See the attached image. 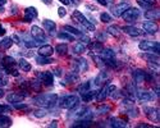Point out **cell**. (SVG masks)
<instances>
[{
	"label": "cell",
	"mask_w": 160,
	"mask_h": 128,
	"mask_svg": "<svg viewBox=\"0 0 160 128\" xmlns=\"http://www.w3.org/2000/svg\"><path fill=\"white\" fill-rule=\"evenodd\" d=\"M32 101L36 105L41 108H52L55 105V102L58 101V95L57 94H41L37 95L32 99Z\"/></svg>",
	"instance_id": "1"
},
{
	"label": "cell",
	"mask_w": 160,
	"mask_h": 128,
	"mask_svg": "<svg viewBox=\"0 0 160 128\" xmlns=\"http://www.w3.org/2000/svg\"><path fill=\"white\" fill-rule=\"evenodd\" d=\"M72 18H73L77 23H79L81 26H83V28H86L87 31H95V24H92L79 10H74V12L72 13Z\"/></svg>",
	"instance_id": "2"
},
{
	"label": "cell",
	"mask_w": 160,
	"mask_h": 128,
	"mask_svg": "<svg viewBox=\"0 0 160 128\" xmlns=\"http://www.w3.org/2000/svg\"><path fill=\"white\" fill-rule=\"evenodd\" d=\"M0 66L4 68V71L7 73H10L12 76L14 77H18V72L16 69V60L13 57H4L2 59V63H0Z\"/></svg>",
	"instance_id": "3"
},
{
	"label": "cell",
	"mask_w": 160,
	"mask_h": 128,
	"mask_svg": "<svg viewBox=\"0 0 160 128\" xmlns=\"http://www.w3.org/2000/svg\"><path fill=\"white\" fill-rule=\"evenodd\" d=\"M78 102H79V97L77 95H67L60 99L59 106L62 109H73L78 105Z\"/></svg>",
	"instance_id": "4"
},
{
	"label": "cell",
	"mask_w": 160,
	"mask_h": 128,
	"mask_svg": "<svg viewBox=\"0 0 160 128\" xmlns=\"http://www.w3.org/2000/svg\"><path fill=\"white\" fill-rule=\"evenodd\" d=\"M138 47L142 51H151V53L159 54L160 51V45L158 41H148V40H143L138 44Z\"/></svg>",
	"instance_id": "5"
},
{
	"label": "cell",
	"mask_w": 160,
	"mask_h": 128,
	"mask_svg": "<svg viewBox=\"0 0 160 128\" xmlns=\"http://www.w3.org/2000/svg\"><path fill=\"white\" fill-rule=\"evenodd\" d=\"M126 22H136L141 17V12L137 8H128L126 12H123V14L121 16Z\"/></svg>",
	"instance_id": "6"
},
{
	"label": "cell",
	"mask_w": 160,
	"mask_h": 128,
	"mask_svg": "<svg viewBox=\"0 0 160 128\" xmlns=\"http://www.w3.org/2000/svg\"><path fill=\"white\" fill-rule=\"evenodd\" d=\"M115 90H117V87H115L114 85H105V86L100 90V91L96 94V100H98V101L105 100L109 95H112V94L115 91Z\"/></svg>",
	"instance_id": "7"
},
{
	"label": "cell",
	"mask_w": 160,
	"mask_h": 128,
	"mask_svg": "<svg viewBox=\"0 0 160 128\" xmlns=\"http://www.w3.org/2000/svg\"><path fill=\"white\" fill-rule=\"evenodd\" d=\"M143 111H145V114H146V117H148L150 121H152V122H155V123H158L159 122V119H160V113H159V109H156V108H154V106H145L143 108Z\"/></svg>",
	"instance_id": "8"
},
{
	"label": "cell",
	"mask_w": 160,
	"mask_h": 128,
	"mask_svg": "<svg viewBox=\"0 0 160 128\" xmlns=\"http://www.w3.org/2000/svg\"><path fill=\"white\" fill-rule=\"evenodd\" d=\"M31 35H32V37L35 38V40L38 41V42L46 41L45 31H44L42 28H40L38 26H32V27H31Z\"/></svg>",
	"instance_id": "9"
},
{
	"label": "cell",
	"mask_w": 160,
	"mask_h": 128,
	"mask_svg": "<svg viewBox=\"0 0 160 128\" xmlns=\"http://www.w3.org/2000/svg\"><path fill=\"white\" fill-rule=\"evenodd\" d=\"M37 77H38V80L41 81V83L45 85V86H52V83H54V74H52L51 72L38 73Z\"/></svg>",
	"instance_id": "10"
},
{
	"label": "cell",
	"mask_w": 160,
	"mask_h": 128,
	"mask_svg": "<svg viewBox=\"0 0 160 128\" xmlns=\"http://www.w3.org/2000/svg\"><path fill=\"white\" fill-rule=\"evenodd\" d=\"M37 16H38L37 9L35 7H28V8L24 9V18H23V21L24 22H31L35 18H37Z\"/></svg>",
	"instance_id": "11"
},
{
	"label": "cell",
	"mask_w": 160,
	"mask_h": 128,
	"mask_svg": "<svg viewBox=\"0 0 160 128\" xmlns=\"http://www.w3.org/2000/svg\"><path fill=\"white\" fill-rule=\"evenodd\" d=\"M27 96V94L24 92H10L7 96V101L10 102V104H14V102H21L24 100V97Z\"/></svg>",
	"instance_id": "12"
},
{
	"label": "cell",
	"mask_w": 160,
	"mask_h": 128,
	"mask_svg": "<svg viewBox=\"0 0 160 128\" xmlns=\"http://www.w3.org/2000/svg\"><path fill=\"white\" fill-rule=\"evenodd\" d=\"M142 28L146 33H149V35H155L158 31H159V27H158V24L152 21H148V22H145L142 24Z\"/></svg>",
	"instance_id": "13"
},
{
	"label": "cell",
	"mask_w": 160,
	"mask_h": 128,
	"mask_svg": "<svg viewBox=\"0 0 160 128\" xmlns=\"http://www.w3.org/2000/svg\"><path fill=\"white\" fill-rule=\"evenodd\" d=\"M140 57H141L142 59H145L146 62H149V63H154V64H159V62H160L159 55H158V54H155V53H151V51H148V53H142Z\"/></svg>",
	"instance_id": "14"
},
{
	"label": "cell",
	"mask_w": 160,
	"mask_h": 128,
	"mask_svg": "<svg viewBox=\"0 0 160 128\" xmlns=\"http://www.w3.org/2000/svg\"><path fill=\"white\" fill-rule=\"evenodd\" d=\"M128 8H129V4H128V3L122 2V3H119L118 5H115V7L113 8V13H114V16L121 17V16L123 14V12H126Z\"/></svg>",
	"instance_id": "15"
},
{
	"label": "cell",
	"mask_w": 160,
	"mask_h": 128,
	"mask_svg": "<svg viewBox=\"0 0 160 128\" xmlns=\"http://www.w3.org/2000/svg\"><path fill=\"white\" fill-rule=\"evenodd\" d=\"M122 31L126 32L127 35L132 36V37H137V36H140V35L142 33L140 28L133 27V26H124V27H122Z\"/></svg>",
	"instance_id": "16"
},
{
	"label": "cell",
	"mask_w": 160,
	"mask_h": 128,
	"mask_svg": "<svg viewBox=\"0 0 160 128\" xmlns=\"http://www.w3.org/2000/svg\"><path fill=\"white\" fill-rule=\"evenodd\" d=\"M52 53H54V47L51 45H42L38 47V55H42V57H51Z\"/></svg>",
	"instance_id": "17"
},
{
	"label": "cell",
	"mask_w": 160,
	"mask_h": 128,
	"mask_svg": "<svg viewBox=\"0 0 160 128\" xmlns=\"http://www.w3.org/2000/svg\"><path fill=\"white\" fill-rule=\"evenodd\" d=\"M145 17L149 21H158L160 18V10L159 9H149L145 12Z\"/></svg>",
	"instance_id": "18"
},
{
	"label": "cell",
	"mask_w": 160,
	"mask_h": 128,
	"mask_svg": "<svg viewBox=\"0 0 160 128\" xmlns=\"http://www.w3.org/2000/svg\"><path fill=\"white\" fill-rule=\"evenodd\" d=\"M99 54H100V58L102 59V62L108 60V59H114V58H115V53H114L112 49H105V47H104Z\"/></svg>",
	"instance_id": "19"
},
{
	"label": "cell",
	"mask_w": 160,
	"mask_h": 128,
	"mask_svg": "<svg viewBox=\"0 0 160 128\" xmlns=\"http://www.w3.org/2000/svg\"><path fill=\"white\" fill-rule=\"evenodd\" d=\"M137 97L140 101H151L154 99V95L151 91H146V90H142V91L137 92Z\"/></svg>",
	"instance_id": "20"
},
{
	"label": "cell",
	"mask_w": 160,
	"mask_h": 128,
	"mask_svg": "<svg viewBox=\"0 0 160 128\" xmlns=\"http://www.w3.org/2000/svg\"><path fill=\"white\" fill-rule=\"evenodd\" d=\"M76 67L78 72H86L88 69V63L85 58H79L76 60Z\"/></svg>",
	"instance_id": "21"
},
{
	"label": "cell",
	"mask_w": 160,
	"mask_h": 128,
	"mask_svg": "<svg viewBox=\"0 0 160 128\" xmlns=\"http://www.w3.org/2000/svg\"><path fill=\"white\" fill-rule=\"evenodd\" d=\"M108 78H109V74L106 73V72H104V71H101V72H99V74L96 76L95 85H96V86H101L102 83L108 82Z\"/></svg>",
	"instance_id": "22"
},
{
	"label": "cell",
	"mask_w": 160,
	"mask_h": 128,
	"mask_svg": "<svg viewBox=\"0 0 160 128\" xmlns=\"http://www.w3.org/2000/svg\"><path fill=\"white\" fill-rule=\"evenodd\" d=\"M109 122H110V127H113V128H124L128 126L127 122L121 118H112Z\"/></svg>",
	"instance_id": "23"
},
{
	"label": "cell",
	"mask_w": 160,
	"mask_h": 128,
	"mask_svg": "<svg viewBox=\"0 0 160 128\" xmlns=\"http://www.w3.org/2000/svg\"><path fill=\"white\" fill-rule=\"evenodd\" d=\"M145 74L146 72H143L142 69H137L133 72V78H135L136 83H143L145 82Z\"/></svg>",
	"instance_id": "24"
},
{
	"label": "cell",
	"mask_w": 160,
	"mask_h": 128,
	"mask_svg": "<svg viewBox=\"0 0 160 128\" xmlns=\"http://www.w3.org/2000/svg\"><path fill=\"white\" fill-rule=\"evenodd\" d=\"M18 67H19L23 72H30V71L32 69L30 62H28L27 59H24V58H21V59L18 60Z\"/></svg>",
	"instance_id": "25"
},
{
	"label": "cell",
	"mask_w": 160,
	"mask_h": 128,
	"mask_svg": "<svg viewBox=\"0 0 160 128\" xmlns=\"http://www.w3.org/2000/svg\"><path fill=\"white\" fill-rule=\"evenodd\" d=\"M42 24H44L45 30L49 31V32H51V33L57 30V24H55V22H54V21H51V19H44V21H42Z\"/></svg>",
	"instance_id": "26"
},
{
	"label": "cell",
	"mask_w": 160,
	"mask_h": 128,
	"mask_svg": "<svg viewBox=\"0 0 160 128\" xmlns=\"http://www.w3.org/2000/svg\"><path fill=\"white\" fill-rule=\"evenodd\" d=\"M12 45H13L12 37H4L3 40H0V49H3V50H8V49H10Z\"/></svg>",
	"instance_id": "27"
},
{
	"label": "cell",
	"mask_w": 160,
	"mask_h": 128,
	"mask_svg": "<svg viewBox=\"0 0 160 128\" xmlns=\"http://www.w3.org/2000/svg\"><path fill=\"white\" fill-rule=\"evenodd\" d=\"M85 51H86V45H85V44L77 42V44L73 45V53H74V54L79 55V54H83Z\"/></svg>",
	"instance_id": "28"
},
{
	"label": "cell",
	"mask_w": 160,
	"mask_h": 128,
	"mask_svg": "<svg viewBox=\"0 0 160 128\" xmlns=\"http://www.w3.org/2000/svg\"><path fill=\"white\" fill-rule=\"evenodd\" d=\"M63 30H64V31H67V32H69V33H71V35H73V36H78V37H81V36L83 35L81 31H78L77 28L72 27V26H69V24H65L64 27H63Z\"/></svg>",
	"instance_id": "29"
},
{
	"label": "cell",
	"mask_w": 160,
	"mask_h": 128,
	"mask_svg": "<svg viewBox=\"0 0 160 128\" xmlns=\"http://www.w3.org/2000/svg\"><path fill=\"white\" fill-rule=\"evenodd\" d=\"M96 94H98V91H86V92H82V100L85 101V102H90L92 99H94L95 96H96Z\"/></svg>",
	"instance_id": "30"
},
{
	"label": "cell",
	"mask_w": 160,
	"mask_h": 128,
	"mask_svg": "<svg viewBox=\"0 0 160 128\" xmlns=\"http://www.w3.org/2000/svg\"><path fill=\"white\" fill-rule=\"evenodd\" d=\"M58 38H60V40H65V41H74V36L71 35L69 32L67 31H62L58 33Z\"/></svg>",
	"instance_id": "31"
},
{
	"label": "cell",
	"mask_w": 160,
	"mask_h": 128,
	"mask_svg": "<svg viewBox=\"0 0 160 128\" xmlns=\"http://www.w3.org/2000/svg\"><path fill=\"white\" fill-rule=\"evenodd\" d=\"M36 62H37V64H40V66H45V64H50V63H52L54 60H52L50 57L38 55V57H36Z\"/></svg>",
	"instance_id": "32"
},
{
	"label": "cell",
	"mask_w": 160,
	"mask_h": 128,
	"mask_svg": "<svg viewBox=\"0 0 160 128\" xmlns=\"http://www.w3.org/2000/svg\"><path fill=\"white\" fill-rule=\"evenodd\" d=\"M12 126V119L8 117V115H0V127L3 128H7V127H10Z\"/></svg>",
	"instance_id": "33"
},
{
	"label": "cell",
	"mask_w": 160,
	"mask_h": 128,
	"mask_svg": "<svg viewBox=\"0 0 160 128\" xmlns=\"http://www.w3.org/2000/svg\"><path fill=\"white\" fill-rule=\"evenodd\" d=\"M90 126H92V121H88V119L77 121L72 124V127H81V128H86V127H90Z\"/></svg>",
	"instance_id": "34"
},
{
	"label": "cell",
	"mask_w": 160,
	"mask_h": 128,
	"mask_svg": "<svg viewBox=\"0 0 160 128\" xmlns=\"http://www.w3.org/2000/svg\"><path fill=\"white\" fill-rule=\"evenodd\" d=\"M106 32L110 33L112 36H115L118 37L119 35H121V28L118 27V26H109L108 28H106Z\"/></svg>",
	"instance_id": "35"
},
{
	"label": "cell",
	"mask_w": 160,
	"mask_h": 128,
	"mask_svg": "<svg viewBox=\"0 0 160 128\" xmlns=\"http://www.w3.org/2000/svg\"><path fill=\"white\" fill-rule=\"evenodd\" d=\"M55 51L59 55H65L67 53H68V46H67L65 44H58L55 46Z\"/></svg>",
	"instance_id": "36"
},
{
	"label": "cell",
	"mask_w": 160,
	"mask_h": 128,
	"mask_svg": "<svg viewBox=\"0 0 160 128\" xmlns=\"http://www.w3.org/2000/svg\"><path fill=\"white\" fill-rule=\"evenodd\" d=\"M30 87L32 90H35V91H41V87H42V83L40 80H32L31 82H28Z\"/></svg>",
	"instance_id": "37"
},
{
	"label": "cell",
	"mask_w": 160,
	"mask_h": 128,
	"mask_svg": "<svg viewBox=\"0 0 160 128\" xmlns=\"http://www.w3.org/2000/svg\"><path fill=\"white\" fill-rule=\"evenodd\" d=\"M110 110H112V106L108 105V104H102V105H99L96 108L98 114H106V113H109Z\"/></svg>",
	"instance_id": "38"
},
{
	"label": "cell",
	"mask_w": 160,
	"mask_h": 128,
	"mask_svg": "<svg viewBox=\"0 0 160 128\" xmlns=\"http://www.w3.org/2000/svg\"><path fill=\"white\" fill-rule=\"evenodd\" d=\"M90 47H91V50H92V51H96V53H100V51H101V50L104 49V46H102L101 41L91 42V44H90Z\"/></svg>",
	"instance_id": "39"
},
{
	"label": "cell",
	"mask_w": 160,
	"mask_h": 128,
	"mask_svg": "<svg viewBox=\"0 0 160 128\" xmlns=\"http://www.w3.org/2000/svg\"><path fill=\"white\" fill-rule=\"evenodd\" d=\"M33 115L36 118H44V117H46V115H48V110H46V108L37 109V110L33 111Z\"/></svg>",
	"instance_id": "40"
},
{
	"label": "cell",
	"mask_w": 160,
	"mask_h": 128,
	"mask_svg": "<svg viewBox=\"0 0 160 128\" xmlns=\"http://www.w3.org/2000/svg\"><path fill=\"white\" fill-rule=\"evenodd\" d=\"M100 21L104 22V23H110L113 21V18H112V16L109 14V13L104 12V13H101V14H100Z\"/></svg>",
	"instance_id": "41"
},
{
	"label": "cell",
	"mask_w": 160,
	"mask_h": 128,
	"mask_svg": "<svg viewBox=\"0 0 160 128\" xmlns=\"http://www.w3.org/2000/svg\"><path fill=\"white\" fill-rule=\"evenodd\" d=\"M8 82H9V81H8V77H7L5 72H2V71H0V87L7 86Z\"/></svg>",
	"instance_id": "42"
},
{
	"label": "cell",
	"mask_w": 160,
	"mask_h": 128,
	"mask_svg": "<svg viewBox=\"0 0 160 128\" xmlns=\"http://www.w3.org/2000/svg\"><path fill=\"white\" fill-rule=\"evenodd\" d=\"M38 44H40V42L36 41L35 38H33V40H24V46H26V47H30V49H32V47H37Z\"/></svg>",
	"instance_id": "43"
},
{
	"label": "cell",
	"mask_w": 160,
	"mask_h": 128,
	"mask_svg": "<svg viewBox=\"0 0 160 128\" xmlns=\"http://www.w3.org/2000/svg\"><path fill=\"white\" fill-rule=\"evenodd\" d=\"M78 90H79V92H86V91H88L90 90V82H85V83H82L81 86L78 87Z\"/></svg>",
	"instance_id": "44"
},
{
	"label": "cell",
	"mask_w": 160,
	"mask_h": 128,
	"mask_svg": "<svg viewBox=\"0 0 160 128\" xmlns=\"http://www.w3.org/2000/svg\"><path fill=\"white\" fill-rule=\"evenodd\" d=\"M14 109H18V110H23V109H27V104H21V102H14Z\"/></svg>",
	"instance_id": "45"
},
{
	"label": "cell",
	"mask_w": 160,
	"mask_h": 128,
	"mask_svg": "<svg viewBox=\"0 0 160 128\" xmlns=\"http://www.w3.org/2000/svg\"><path fill=\"white\" fill-rule=\"evenodd\" d=\"M131 118H136L137 115H138V110L137 109H132V110H128V113H127Z\"/></svg>",
	"instance_id": "46"
},
{
	"label": "cell",
	"mask_w": 160,
	"mask_h": 128,
	"mask_svg": "<svg viewBox=\"0 0 160 128\" xmlns=\"http://www.w3.org/2000/svg\"><path fill=\"white\" fill-rule=\"evenodd\" d=\"M58 14H59V17H60V18L65 17V14H67V10H65V8H64V7L58 8Z\"/></svg>",
	"instance_id": "47"
},
{
	"label": "cell",
	"mask_w": 160,
	"mask_h": 128,
	"mask_svg": "<svg viewBox=\"0 0 160 128\" xmlns=\"http://www.w3.org/2000/svg\"><path fill=\"white\" fill-rule=\"evenodd\" d=\"M82 40V44H90V37L88 36H85V35H82L81 37H79Z\"/></svg>",
	"instance_id": "48"
},
{
	"label": "cell",
	"mask_w": 160,
	"mask_h": 128,
	"mask_svg": "<svg viewBox=\"0 0 160 128\" xmlns=\"http://www.w3.org/2000/svg\"><path fill=\"white\" fill-rule=\"evenodd\" d=\"M12 40H13V42H16V44H21V38H19L18 35H13L12 36Z\"/></svg>",
	"instance_id": "49"
},
{
	"label": "cell",
	"mask_w": 160,
	"mask_h": 128,
	"mask_svg": "<svg viewBox=\"0 0 160 128\" xmlns=\"http://www.w3.org/2000/svg\"><path fill=\"white\" fill-rule=\"evenodd\" d=\"M9 110H10V108H9V106H7V105H2V104H0V113L9 111Z\"/></svg>",
	"instance_id": "50"
},
{
	"label": "cell",
	"mask_w": 160,
	"mask_h": 128,
	"mask_svg": "<svg viewBox=\"0 0 160 128\" xmlns=\"http://www.w3.org/2000/svg\"><path fill=\"white\" fill-rule=\"evenodd\" d=\"M137 3H138V4L141 5V7H143V8H148V9H150V7H151V5H149V4H146V3H143V2H142V0H137Z\"/></svg>",
	"instance_id": "51"
},
{
	"label": "cell",
	"mask_w": 160,
	"mask_h": 128,
	"mask_svg": "<svg viewBox=\"0 0 160 128\" xmlns=\"http://www.w3.org/2000/svg\"><path fill=\"white\" fill-rule=\"evenodd\" d=\"M142 2L146 3V4H149V5H151V7L156 4V0H142Z\"/></svg>",
	"instance_id": "52"
},
{
	"label": "cell",
	"mask_w": 160,
	"mask_h": 128,
	"mask_svg": "<svg viewBox=\"0 0 160 128\" xmlns=\"http://www.w3.org/2000/svg\"><path fill=\"white\" fill-rule=\"evenodd\" d=\"M137 127H142V128H151L152 126L151 124H148V123H138Z\"/></svg>",
	"instance_id": "53"
},
{
	"label": "cell",
	"mask_w": 160,
	"mask_h": 128,
	"mask_svg": "<svg viewBox=\"0 0 160 128\" xmlns=\"http://www.w3.org/2000/svg\"><path fill=\"white\" fill-rule=\"evenodd\" d=\"M59 2H60V3H63L64 5H71V4L73 3L72 0H59Z\"/></svg>",
	"instance_id": "54"
},
{
	"label": "cell",
	"mask_w": 160,
	"mask_h": 128,
	"mask_svg": "<svg viewBox=\"0 0 160 128\" xmlns=\"http://www.w3.org/2000/svg\"><path fill=\"white\" fill-rule=\"evenodd\" d=\"M5 32H7V31H5V28L3 27L2 24H0V36H4V35H5Z\"/></svg>",
	"instance_id": "55"
},
{
	"label": "cell",
	"mask_w": 160,
	"mask_h": 128,
	"mask_svg": "<svg viewBox=\"0 0 160 128\" xmlns=\"http://www.w3.org/2000/svg\"><path fill=\"white\" fill-rule=\"evenodd\" d=\"M98 3H99L100 5H102V7H106V5H108V3H106V0H98Z\"/></svg>",
	"instance_id": "56"
},
{
	"label": "cell",
	"mask_w": 160,
	"mask_h": 128,
	"mask_svg": "<svg viewBox=\"0 0 160 128\" xmlns=\"http://www.w3.org/2000/svg\"><path fill=\"white\" fill-rule=\"evenodd\" d=\"M60 71H62L60 68L55 69V71H54V74H55V76H58V77H60V76H62V72H60Z\"/></svg>",
	"instance_id": "57"
},
{
	"label": "cell",
	"mask_w": 160,
	"mask_h": 128,
	"mask_svg": "<svg viewBox=\"0 0 160 128\" xmlns=\"http://www.w3.org/2000/svg\"><path fill=\"white\" fill-rule=\"evenodd\" d=\"M49 127H51V128H52V127H58V122H57V121H52V122L49 124Z\"/></svg>",
	"instance_id": "58"
},
{
	"label": "cell",
	"mask_w": 160,
	"mask_h": 128,
	"mask_svg": "<svg viewBox=\"0 0 160 128\" xmlns=\"http://www.w3.org/2000/svg\"><path fill=\"white\" fill-rule=\"evenodd\" d=\"M2 97H4V90L0 87V99H2Z\"/></svg>",
	"instance_id": "59"
},
{
	"label": "cell",
	"mask_w": 160,
	"mask_h": 128,
	"mask_svg": "<svg viewBox=\"0 0 160 128\" xmlns=\"http://www.w3.org/2000/svg\"><path fill=\"white\" fill-rule=\"evenodd\" d=\"M7 4V0H0V7H4Z\"/></svg>",
	"instance_id": "60"
},
{
	"label": "cell",
	"mask_w": 160,
	"mask_h": 128,
	"mask_svg": "<svg viewBox=\"0 0 160 128\" xmlns=\"http://www.w3.org/2000/svg\"><path fill=\"white\" fill-rule=\"evenodd\" d=\"M42 2H44L45 4H49V5L51 4V0H42Z\"/></svg>",
	"instance_id": "61"
},
{
	"label": "cell",
	"mask_w": 160,
	"mask_h": 128,
	"mask_svg": "<svg viewBox=\"0 0 160 128\" xmlns=\"http://www.w3.org/2000/svg\"><path fill=\"white\" fill-rule=\"evenodd\" d=\"M4 12V9H3V7H0V13H3Z\"/></svg>",
	"instance_id": "62"
}]
</instances>
